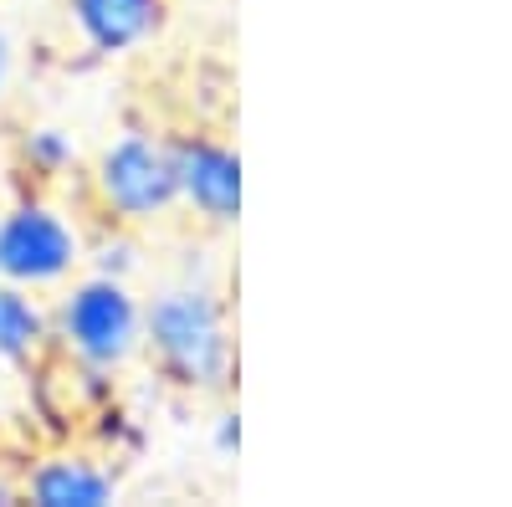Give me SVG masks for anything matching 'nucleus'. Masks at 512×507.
I'll return each mask as SVG.
<instances>
[{
    "label": "nucleus",
    "mask_w": 512,
    "mask_h": 507,
    "mask_svg": "<svg viewBox=\"0 0 512 507\" xmlns=\"http://www.w3.org/2000/svg\"><path fill=\"white\" fill-rule=\"evenodd\" d=\"M82 257H88V226L57 195L31 185L0 205V282L57 292L82 272Z\"/></svg>",
    "instance_id": "20e7f679"
},
{
    "label": "nucleus",
    "mask_w": 512,
    "mask_h": 507,
    "mask_svg": "<svg viewBox=\"0 0 512 507\" xmlns=\"http://www.w3.org/2000/svg\"><path fill=\"white\" fill-rule=\"evenodd\" d=\"M210 451H216L221 461L241 456V410L236 405H221L216 415H210Z\"/></svg>",
    "instance_id": "f8f14e48"
},
{
    "label": "nucleus",
    "mask_w": 512,
    "mask_h": 507,
    "mask_svg": "<svg viewBox=\"0 0 512 507\" xmlns=\"http://www.w3.org/2000/svg\"><path fill=\"white\" fill-rule=\"evenodd\" d=\"M169 164H175V205L200 231L241 226V149L231 139L210 129H175Z\"/></svg>",
    "instance_id": "39448f33"
},
{
    "label": "nucleus",
    "mask_w": 512,
    "mask_h": 507,
    "mask_svg": "<svg viewBox=\"0 0 512 507\" xmlns=\"http://www.w3.org/2000/svg\"><path fill=\"white\" fill-rule=\"evenodd\" d=\"M144 359L169 395L226 400L241 374L236 318L216 277L180 272L144 298Z\"/></svg>",
    "instance_id": "f257e3e1"
},
{
    "label": "nucleus",
    "mask_w": 512,
    "mask_h": 507,
    "mask_svg": "<svg viewBox=\"0 0 512 507\" xmlns=\"http://www.w3.org/2000/svg\"><path fill=\"white\" fill-rule=\"evenodd\" d=\"M88 426H93V436H98V451L103 456H139L144 451V441H149V431H144V420H134V415H128V410H118V400L113 405H103L93 420H88Z\"/></svg>",
    "instance_id": "9b49d317"
},
{
    "label": "nucleus",
    "mask_w": 512,
    "mask_h": 507,
    "mask_svg": "<svg viewBox=\"0 0 512 507\" xmlns=\"http://www.w3.org/2000/svg\"><path fill=\"white\" fill-rule=\"evenodd\" d=\"M52 354L103 374H128L144 359V292L103 272L62 282L52 303Z\"/></svg>",
    "instance_id": "f03ea898"
},
{
    "label": "nucleus",
    "mask_w": 512,
    "mask_h": 507,
    "mask_svg": "<svg viewBox=\"0 0 512 507\" xmlns=\"http://www.w3.org/2000/svg\"><path fill=\"white\" fill-rule=\"evenodd\" d=\"M88 200L103 221L118 226H159L175 216V164H169V134L154 123H123L113 139L98 144L88 164Z\"/></svg>",
    "instance_id": "7ed1b4c3"
},
{
    "label": "nucleus",
    "mask_w": 512,
    "mask_h": 507,
    "mask_svg": "<svg viewBox=\"0 0 512 507\" xmlns=\"http://www.w3.org/2000/svg\"><path fill=\"white\" fill-rule=\"evenodd\" d=\"M144 231L139 226H118V221H98L88 231V257H82V272H103V277H123L134 282L144 272Z\"/></svg>",
    "instance_id": "9d476101"
},
{
    "label": "nucleus",
    "mask_w": 512,
    "mask_h": 507,
    "mask_svg": "<svg viewBox=\"0 0 512 507\" xmlns=\"http://www.w3.org/2000/svg\"><path fill=\"white\" fill-rule=\"evenodd\" d=\"M16 482H21V502L36 507H113L123 497V472L113 467V456L93 446H67V441L31 456V467Z\"/></svg>",
    "instance_id": "423d86ee"
},
{
    "label": "nucleus",
    "mask_w": 512,
    "mask_h": 507,
    "mask_svg": "<svg viewBox=\"0 0 512 507\" xmlns=\"http://www.w3.org/2000/svg\"><path fill=\"white\" fill-rule=\"evenodd\" d=\"M11 154H16V169H21L31 185H41V190L72 180L77 169H82V144H77V134L67 129V123H52V118L26 123V129L16 134V144H11Z\"/></svg>",
    "instance_id": "1a4fd4ad"
},
{
    "label": "nucleus",
    "mask_w": 512,
    "mask_h": 507,
    "mask_svg": "<svg viewBox=\"0 0 512 507\" xmlns=\"http://www.w3.org/2000/svg\"><path fill=\"white\" fill-rule=\"evenodd\" d=\"M62 21L93 62H128L164 36L169 0H62Z\"/></svg>",
    "instance_id": "0eeeda50"
},
{
    "label": "nucleus",
    "mask_w": 512,
    "mask_h": 507,
    "mask_svg": "<svg viewBox=\"0 0 512 507\" xmlns=\"http://www.w3.org/2000/svg\"><path fill=\"white\" fill-rule=\"evenodd\" d=\"M16 72H21V47H16V36H11L6 26H0V103L11 98Z\"/></svg>",
    "instance_id": "ddd939ff"
},
{
    "label": "nucleus",
    "mask_w": 512,
    "mask_h": 507,
    "mask_svg": "<svg viewBox=\"0 0 512 507\" xmlns=\"http://www.w3.org/2000/svg\"><path fill=\"white\" fill-rule=\"evenodd\" d=\"M41 359H52V303H47V292L0 282V369L31 374Z\"/></svg>",
    "instance_id": "6e6552de"
}]
</instances>
